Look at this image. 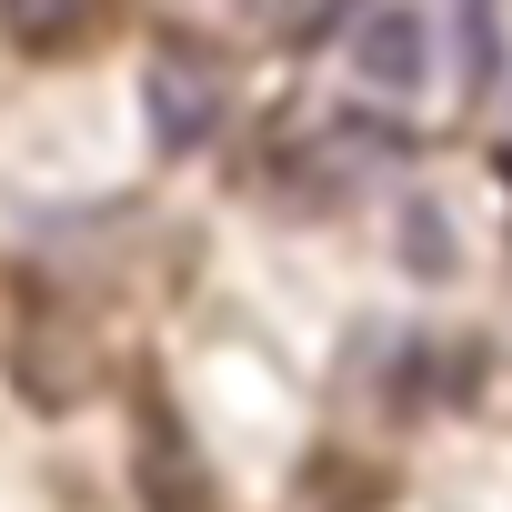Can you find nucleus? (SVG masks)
Returning a JSON list of instances; mask_svg holds the SVG:
<instances>
[{"mask_svg":"<svg viewBox=\"0 0 512 512\" xmlns=\"http://www.w3.org/2000/svg\"><path fill=\"white\" fill-rule=\"evenodd\" d=\"M472 11H482V0H472Z\"/></svg>","mask_w":512,"mask_h":512,"instance_id":"nucleus-6","label":"nucleus"},{"mask_svg":"<svg viewBox=\"0 0 512 512\" xmlns=\"http://www.w3.org/2000/svg\"><path fill=\"white\" fill-rule=\"evenodd\" d=\"M342 11H362V0H292V41H322V31H342Z\"/></svg>","mask_w":512,"mask_h":512,"instance_id":"nucleus-5","label":"nucleus"},{"mask_svg":"<svg viewBox=\"0 0 512 512\" xmlns=\"http://www.w3.org/2000/svg\"><path fill=\"white\" fill-rule=\"evenodd\" d=\"M141 101H151V131H161V151H201V141H211V81H201L191 61H151Z\"/></svg>","mask_w":512,"mask_h":512,"instance_id":"nucleus-2","label":"nucleus"},{"mask_svg":"<svg viewBox=\"0 0 512 512\" xmlns=\"http://www.w3.org/2000/svg\"><path fill=\"white\" fill-rule=\"evenodd\" d=\"M352 61H362V81H382V91H422V71H432V31H422L412 11H362Z\"/></svg>","mask_w":512,"mask_h":512,"instance_id":"nucleus-1","label":"nucleus"},{"mask_svg":"<svg viewBox=\"0 0 512 512\" xmlns=\"http://www.w3.org/2000/svg\"><path fill=\"white\" fill-rule=\"evenodd\" d=\"M0 11H11V41L51 51V41H71V31L91 21V0H0Z\"/></svg>","mask_w":512,"mask_h":512,"instance_id":"nucleus-4","label":"nucleus"},{"mask_svg":"<svg viewBox=\"0 0 512 512\" xmlns=\"http://www.w3.org/2000/svg\"><path fill=\"white\" fill-rule=\"evenodd\" d=\"M141 492H151V512H201L191 502V462H181V432L151 412V462H141Z\"/></svg>","mask_w":512,"mask_h":512,"instance_id":"nucleus-3","label":"nucleus"}]
</instances>
